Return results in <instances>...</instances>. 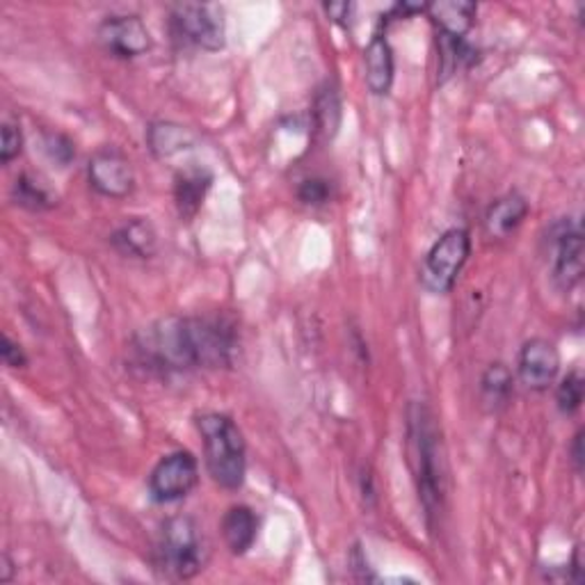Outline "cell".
<instances>
[{
	"label": "cell",
	"mask_w": 585,
	"mask_h": 585,
	"mask_svg": "<svg viewBox=\"0 0 585 585\" xmlns=\"http://www.w3.org/2000/svg\"><path fill=\"white\" fill-rule=\"evenodd\" d=\"M133 353L151 373L227 368L238 353V332L227 316H169L136 334Z\"/></svg>",
	"instance_id": "cell-1"
},
{
	"label": "cell",
	"mask_w": 585,
	"mask_h": 585,
	"mask_svg": "<svg viewBox=\"0 0 585 585\" xmlns=\"http://www.w3.org/2000/svg\"><path fill=\"white\" fill-rule=\"evenodd\" d=\"M407 435H409V455L411 469H415L419 501L425 510V522L435 529L437 519L444 510V467L440 453V437L435 419L430 409L421 403L409 407L407 415Z\"/></svg>",
	"instance_id": "cell-2"
},
{
	"label": "cell",
	"mask_w": 585,
	"mask_h": 585,
	"mask_svg": "<svg viewBox=\"0 0 585 585\" xmlns=\"http://www.w3.org/2000/svg\"><path fill=\"white\" fill-rule=\"evenodd\" d=\"M198 430L204 442V462L211 479L225 489H241L247 473L243 432L220 411H206L198 417Z\"/></svg>",
	"instance_id": "cell-3"
},
{
	"label": "cell",
	"mask_w": 585,
	"mask_h": 585,
	"mask_svg": "<svg viewBox=\"0 0 585 585\" xmlns=\"http://www.w3.org/2000/svg\"><path fill=\"white\" fill-rule=\"evenodd\" d=\"M206 547L200 526L190 517H171L163 524L156 549V570L175 581H188L204 570Z\"/></svg>",
	"instance_id": "cell-4"
},
{
	"label": "cell",
	"mask_w": 585,
	"mask_h": 585,
	"mask_svg": "<svg viewBox=\"0 0 585 585\" xmlns=\"http://www.w3.org/2000/svg\"><path fill=\"white\" fill-rule=\"evenodd\" d=\"M171 35L186 47L202 51H220L227 41L225 12L220 5L181 3L171 8Z\"/></svg>",
	"instance_id": "cell-5"
},
{
	"label": "cell",
	"mask_w": 585,
	"mask_h": 585,
	"mask_svg": "<svg viewBox=\"0 0 585 585\" xmlns=\"http://www.w3.org/2000/svg\"><path fill=\"white\" fill-rule=\"evenodd\" d=\"M471 254V236L467 229H448L430 247L421 268V284L425 291L444 295L458 281Z\"/></svg>",
	"instance_id": "cell-6"
},
{
	"label": "cell",
	"mask_w": 585,
	"mask_h": 585,
	"mask_svg": "<svg viewBox=\"0 0 585 585\" xmlns=\"http://www.w3.org/2000/svg\"><path fill=\"white\" fill-rule=\"evenodd\" d=\"M200 483V465L188 450H175L154 467L149 475V494L156 504H175Z\"/></svg>",
	"instance_id": "cell-7"
},
{
	"label": "cell",
	"mask_w": 585,
	"mask_h": 585,
	"mask_svg": "<svg viewBox=\"0 0 585 585\" xmlns=\"http://www.w3.org/2000/svg\"><path fill=\"white\" fill-rule=\"evenodd\" d=\"M551 277L560 291H572L583 279V231L578 222L562 220L551 233Z\"/></svg>",
	"instance_id": "cell-8"
},
{
	"label": "cell",
	"mask_w": 585,
	"mask_h": 585,
	"mask_svg": "<svg viewBox=\"0 0 585 585\" xmlns=\"http://www.w3.org/2000/svg\"><path fill=\"white\" fill-rule=\"evenodd\" d=\"M97 37L103 51L119 60H136L151 49V35L144 21L136 14L107 16L99 26Z\"/></svg>",
	"instance_id": "cell-9"
},
{
	"label": "cell",
	"mask_w": 585,
	"mask_h": 585,
	"mask_svg": "<svg viewBox=\"0 0 585 585\" xmlns=\"http://www.w3.org/2000/svg\"><path fill=\"white\" fill-rule=\"evenodd\" d=\"M88 179H90V186L99 194L111 200L128 198L136 186V175H133L131 163H128V158L119 149H113V147H105L92 156L88 165Z\"/></svg>",
	"instance_id": "cell-10"
},
{
	"label": "cell",
	"mask_w": 585,
	"mask_h": 585,
	"mask_svg": "<svg viewBox=\"0 0 585 585\" xmlns=\"http://www.w3.org/2000/svg\"><path fill=\"white\" fill-rule=\"evenodd\" d=\"M519 380L531 392H547L560 373V353L547 339H531L522 345L517 361Z\"/></svg>",
	"instance_id": "cell-11"
},
{
	"label": "cell",
	"mask_w": 585,
	"mask_h": 585,
	"mask_svg": "<svg viewBox=\"0 0 585 585\" xmlns=\"http://www.w3.org/2000/svg\"><path fill=\"white\" fill-rule=\"evenodd\" d=\"M364 67H366V85L376 97L389 94L394 85V51L386 37L378 33L364 51Z\"/></svg>",
	"instance_id": "cell-12"
},
{
	"label": "cell",
	"mask_w": 585,
	"mask_h": 585,
	"mask_svg": "<svg viewBox=\"0 0 585 585\" xmlns=\"http://www.w3.org/2000/svg\"><path fill=\"white\" fill-rule=\"evenodd\" d=\"M425 14L437 26V33L465 39L473 26L475 14H479V8L469 0H437V3H428Z\"/></svg>",
	"instance_id": "cell-13"
},
{
	"label": "cell",
	"mask_w": 585,
	"mask_h": 585,
	"mask_svg": "<svg viewBox=\"0 0 585 585\" xmlns=\"http://www.w3.org/2000/svg\"><path fill=\"white\" fill-rule=\"evenodd\" d=\"M213 175L204 167H188L175 179V202L183 220H192L200 213L211 190Z\"/></svg>",
	"instance_id": "cell-14"
},
{
	"label": "cell",
	"mask_w": 585,
	"mask_h": 585,
	"mask_svg": "<svg viewBox=\"0 0 585 585\" xmlns=\"http://www.w3.org/2000/svg\"><path fill=\"white\" fill-rule=\"evenodd\" d=\"M111 243L124 256L151 258L158 252V233L149 220L133 218L111 236Z\"/></svg>",
	"instance_id": "cell-15"
},
{
	"label": "cell",
	"mask_w": 585,
	"mask_h": 585,
	"mask_svg": "<svg viewBox=\"0 0 585 585\" xmlns=\"http://www.w3.org/2000/svg\"><path fill=\"white\" fill-rule=\"evenodd\" d=\"M529 215V202L519 192H508L498 198L485 213V229L492 238H508L522 227Z\"/></svg>",
	"instance_id": "cell-16"
},
{
	"label": "cell",
	"mask_w": 585,
	"mask_h": 585,
	"mask_svg": "<svg viewBox=\"0 0 585 585\" xmlns=\"http://www.w3.org/2000/svg\"><path fill=\"white\" fill-rule=\"evenodd\" d=\"M258 535V517L250 506H231L222 517V537L233 556L247 554Z\"/></svg>",
	"instance_id": "cell-17"
},
{
	"label": "cell",
	"mask_w": 585,
	"mask_h": 585,
	"mask_svg": "<svg viewBox=\"0 0 585 585\" xmlns=\"http://www.w3.org/2000/svg\"><path fill=\"white\" fill-rule=\"evenodd\" d=\"M147 144L156 158H171L186 149H192L194 136L181 124L154 122L147 128Z\"/></svg>",
	"instance_id": "cell-18"
},
{
	"label": "cell",
	"mask_w": 585,
	"mask_h": 585,
	"mask_svg": "<svg viewBox=\"0 0 585 585\" xmlns=\"http://www.w3.org/2000/svg\"><path fill=\"white\" fill-rule=\"evenodd\" d=\"M512 389H514V378L506 364H492L481 378V396L489 411L504 409L510 403Z\"/></svg>",
	"instance_id": "cell-19"
},
{
	"label": "cell",
	"mask_w": 585,
	"mask_h": 585,
	"mask_svg": "<svg viewBox=\"0 0 585 585\" xmlns=\"http://www.w3.org/2000/svg\"><path fill=\"white\" fill-rule=\"evenodd\" d=\"M314 122L316 131L325 138L332 140L339 133L341 126V97L334 85H325L314 101Z\"/></svg>",
	"instance_id": "cell-20"
},
{
	"label": "cell",
	"mask_w": 585,
	"mask_h": 585,
	"mask_svg": "<svg viewBox=\"0 0 585 585\" xmlns=\"http://www.w3.org/2000/svg\"><path fill=\"white\" fill-rule=\"evenodd\" d=\"M12 200L28 211H49L58 204V198L51 192V188L47 183H41L39 179H35L33 175H21L14 181L12 188Z\"/></svg>",
	"instance_id": "cell-21"
},
{
	"label": "cell",
	"mask_w": 585,
	"mask_h": 585,
	"mask_svg": "<svg viewBox=\"0 0 585 585\" xmlns=\"http://www.w3.org/2000/svg\"><path fill=\"white\" fill-rule=\"evenodd\" d=\"M437 49H440V82L448 80L453 74H458L460 67H469L473 62V49L465 39L437 33Z\"/></svg>",
	"instance_id": "cell-22"
},
{
	"label": "cell",
	"mask_w": 585,
	"mask_h": 585,
	"mask_svg": "<svg viewBox=\"0 0 585 585\" xmlns=\"http://www.w3.org/2000/svg\"><path fill=\"white\" fill-rule=\"evenodd\" d=\"M583 394H585V380L581 371H570L565 378L560 380L556 389V405L565 417L576 415L583 405Z\"/></svg>",
	"instance_id": "cell-23"
},
{
	"label": "cell",
	"mask_w": 585,
	"mask_h": 585,
	"mask_svg": "<svg viewBox=\"0 0 585 585\" xmlns=\"http://www.w3.org/2000/svg\"><path fill=\"white\" fill-rule=\"evenodd\" d=\"M24 149V133L12 122L3 124V142H0V163L10 165Z\"/></svg>",
	"instance_id": "cell-24"
},
{
	"label": "cell",
	"mask_w": 585,
	"mask_h": 585,
	"mask_svg": "<svg viewBox=\"0 0 585 585\" xmlns=\"http://www.w3.org/2000/svg\"><path fill=\"white\" fill-rule=\"evenodd\" d=\"M330 194H332L330 183L325 179H307V181H302L297 190V198L309 206H320L325 202H330Z\"/></svg>",
	"instance_id": "cell-25"
},
{
	"label": "cell",
	"mask_w": 585,
	"mask_h": 585,
	"mask_svg": "<svg viewBox=\"0 0 585 585\" xmlns=\"http://www.w3.org/2000/svg\"><path fill=\"white\" fill-rule=\"evenodd\" d=\"M44 147H47V154L51 156V161H55L60 167H67V165L74 161V156H76L72 140H69V138H64V136H60V133L47 136Z\"/></svg>",
	"instance_id": "cell-26"
},
{
	"label": "cell",
	"mask_w": 585,
	"mask_h": 585,
	"mask_svg": "<svg viewBox=\"0 0 585 585\" xmlns=\"http://www.w3.org/2000/svg\"><path fill=\"white\" fill-rule=\"evenodd\" d=\"M0 355H3L5 366L10 368H24L28 364V357L18 343H14L8 334H3V343H0Z\"/></svg>",
	"instance_id": "cell-27"
},
{
	"label": "cell",
	"mask_w": 585,
	"mask_h": 585,
	"mask_svg": "<svg viewBox=\"0 0 585 585\" xmlns=\"http://www.w3.org/2000/svg\"><path fill=\"white\" fill-rule=\"evenodd\" d=\"M351 10H353L351 3H330V5H325V12H328V16L334 18L336 24H345V18L351 16Z\"/></svg>",
	"instance_id": "cell-28"
},
{
	"label": "cell",
	"mask_w": 585,
	"mask_h": 585,
	"mask_svg": "<svg viewBox=\"0 0 585 585\" xmlns=\"http://www.w3.org/2000/svg\"><path fill=\"white\" fill-rule=\"evenodd\" d=\"M570 453H572L574 469L581 473V471H583V430H578L576 435H574L572 446H570Z\"/></svg>",
	"instance_id": "cell-29"
},
{
	"label": "cell",
	"mask_w": 585,
	"mask_h": 585,
	"mask_svg": "<svg viewBox=\"0 0 585 585\" xmlns=\"http://www.w3.org/2000/svg\"><path fill=\"white\" fill-rule=\"evenodd\" d=\"M572 581L574 583H581L583 581V568H581V549L574 551V558H572Z\"/></svg>",
	"instance_id": "cell-30"
}]
</instances>
